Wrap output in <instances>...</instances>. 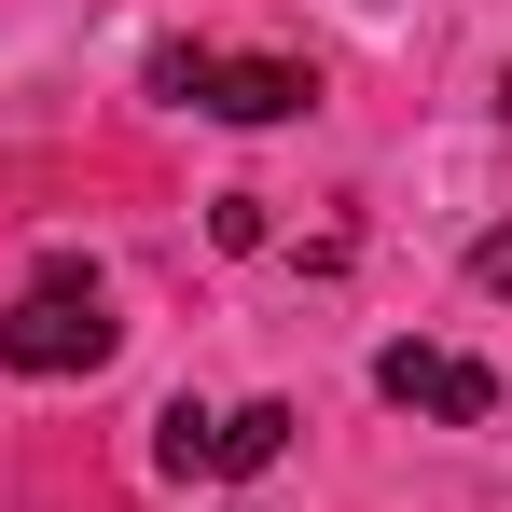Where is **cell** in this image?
<instances>
[{
    "label": "cell",
    "mask_w": 512,
    "mask_h": 512,
    "mask_svg": "<svg viewBox=\"0 0 512 512\" xmlns=\"http://www.w3.org/2000/svg\"><path fill=\"white\" fill-rule=\"evenodd\" d=\"M471 291H485V305H512V222H485V236H471Z\"/></svg>",
    "instance_id": "obj_5"
},
{
    "label": "cell",
    "mask_w": 512,
    "mask_h": 512,
    "mask_svg": "<svg viewBox=\"0 0 512 512\" xmlns=\"http://www.w3.org/2000/svg\"><path fill=\"white\" fill-rule=\"evenodd\" d=\"M111 346H125V319H111V291H97L84 263H42V277L0 305V360L42 374V388H56V374H97Z\"/></svg>",
    "instance_id": "obj_1"
},
{
    "label": "cell",
    "mask_w": 512,
    "mask_h": 512,
    "mask_svg": "<svg viewBox=\"0 0 512 512\" xmlns=\"http://www.w3.org/2000/svg\"><path fill=\"white\" fill-rule=\"evenodd\" d=\"M291 402H236V416H208V402H167L153 416V471H180V485H236V471H277L291 457Z\"/></svg>",
    "instance_id": "obj_3"
},
{
    "label": "cell",
    "mask_w": 512,
    "mask_h": 512,
    "mask_svg": "<svg viewBox=\"0 0 512 512\" xmlns=\"http://www.w3.org/2000/svg\"><path fill=\"white\" fill-rule=\"evenodd\" d=\"M153 97L208 111V125H291V111H319V70H305V56H208V42H153Z\"/></svg>",
    "instance_id": "obj_2"
},
{
    "label": "cell",
    "mask_w": 512,
    "mask_h": 512,
    "mask_svg": "<svg viewBox=\"0 0 512 512\" xmlns=\"http://www.w3.org/2000/svg\"><path fill=\"white\" fill-rule=\"evenodd\" d=\"M374 402H402V416H443V429H485L499 416V374L485 360H457V346H374Z\"/></svg>",
    "instance_id": "obj_4"
}]
</instances>
